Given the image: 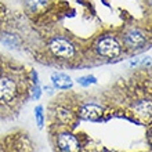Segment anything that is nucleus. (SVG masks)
<instances>
[{
  "label": "nucleus",
  "mask_w": 152,
  "mask_h": 152,
  "mask_svg": "<svg viewBox=\"0 0 152 152\" xmlns=\"http://www.w3.org/2000/svg\"><path fill=\"white\" fill-rule=\"evenodd\" d=\"M94 51L101 58L112 61L122 57L123 46L116 35H102V36L97 37L96 43H94Z\"/></svg>",
  "instance_id": "obj_1"
},
{
  "label": "nucleus",
  "mask_w": 152,
  "mask_h": 152,
  "mask_svg": "<svg viewBox=\"0 0 152 152\" xmlns=\"http://www.w3.org/2000/svg\"><path fill=\"white\" fill-rule=\"evenodd\" d=\"M120 42L123 46V50L137 53L148 47L149 35L140 26H130L126 31H123L120 36Z\"/></svg>",
  "instance_id": "obj_2"
},
{
  "label": "nucleus",
  "mask_w": 152,
  "mask_h": 152,
  "mask_svg": "<svg viewBox=\"0 0 152 152\" xmlns=\"http://www.w3.org/2000/svg\"><path fill=\"white\" fill-rule=\"evenodd\" d=\"M20 86L12 76L0 75V105L7 107L17 101L20 97Z\"/></svg>",
  "instance_id": "obj_3"
},
{
  "label": "nucleus",
  "mask_w": 152,
  "mask_h": 152,
  "mask_svg": "<svg viewBox=\"0 0 152 152\" xmlns=\"http://www.w3.org/2000/svg\"><path fill=\"white\" fill-rule=\"evenodd\" d=\"M54 144L58 152H83V147L79 142L76 134L68 129L56 133Z\"/></svg>",
  "instance_id": "obj_4"
},
{
  "label": "nucleus",
  "mask_w": 152,
  "mask_h": 152,
  "mask_svg": "<svg viewBox=\"0 0 152 152\" xmlns=\"http://www.w3.org/2000/svg\"><path fill=\"white\" fill-rule=\"evenodd\" d=\"M48 48L53 53V56L62 58V60H71L76 54L75 44L71 40L61 36H57L54 39H51V42L48 43Z\"/></svg>",
  "instance_id": "obj_5"
},
{
  "label": "nucleus",
  "mask_w": 152,
  "mask_h": 152,
  "mask_svg": "<svg viewBox=\"0 0 152 152\" xmlns=\"http://www.w3.org/2000/svg\"><path fill=\"white\" fill-rule=\"evenodd\" d=\"M51 83L57 90H71L73 87V80L71 76L62 72H54L51 75Z\"/></svg>",
  "instance_id": "obj_6"
},
{
  "label": "nucleus",
  "mask_w": 152,
  "mask_h": 152,
  "mask_svg": "<svg viewBox=\"0 0 152 152\" xmlns=\"http://www.w3.org/2000/svg\"><path fill=\"white\" fill-rule=\"evenodd\" d=\"M25 4L29 11L43 12L48 6V0H25Z\"/></svg>",
  "instance_id": "obj_7"
},
{
  "label": "nucleus",
  "mask_w": 152,
  "mask_h": 152,
  "mask_svg": "<svg viewBox=\"0 0 152 152\" xmlns=\"http://www.w3.org/2000/svg\"><path fill=\"white\" fill-rule=\"evenodd\" d=\"M79 86L82 87H90L91 84H96L97 83V77L94 75H86V76H82L79 79L76 80Z\"/></svg>",
  "instance_id": "obj_8"
},
{
  "label": "nucleus",
  "mask_w": 152,
  "mask_h": 152,
  "mask_svg": "<svg viewBox=\"0 0 152 152\" xmlns=\"http://www.w3.org/2000/svg\"><path fill=\"white\" fill-rule=\"evenodd\" d=\"M35 119H36L37 127L43 129L44 127V113H43V107L42 105H37L35 108Z\"/></svg>",
  "instance_id": "obj_9"
},
{
  "label": "nucleus",
  "mask_w": 152,
  "mask_h": 152,
  "mask_svg": "<svg viewBox=\"0 0 152 152\" xmlns=\"http://www.w3.org/2000/svg\"><path fill=\"white\" fill-rule=\"evenodd\" d=\"M40 96H42V90H40L39 84H31V87H29V97L32 100H39Z\"/></svg>",
  "instance_id": "obj_10"
},
{
  "label": "nucleus",
  "mask_w": 152,
  "mask_h": 152,
  "mask_svg": "<svg viewBox=\"0 0 152 152\" xmlns=\"http://www.w3.org/2000/svg\"><path fill=\"white\" fill-rule=\"evenodd\" d=\"M140 64L142 65L144 68H152V57H149V56L144 57V58L140 61Z\"/></svg>",
  "instance_id": "obj_11"
},
{
  "label": "nucleus",
  "mask_w": 152,
  "mask_h": 152,
  "mask_svg": "<svg viewBox=\"0 0 152 152\" xmlns=\"http://www.w3.org/2000/svg\"><path fill=\"white\" fill-rule=\"evenodd\" d=\"M140 58H137V57H134V58H132V60L129 61V66L130 68H137L138 65H140Z\"/></svg>",
  "instance_id": "obj_12"
},
{
  "label": "nucleus",
  "mask_w": 152,
  "mask_h": 152,
  "mask_svg": "<svg viewBox=\"0 0 152 152\" xmlns=\"http://www.w3.org/2000/svg\"><path fill=\"white\" fill-rule=\"evenodd\" d=\"M0 152H7V149H6V144H4L3 140L0 141Z\"/></svg>",
  "instance_id": "obj_13"
}]
</instances>
